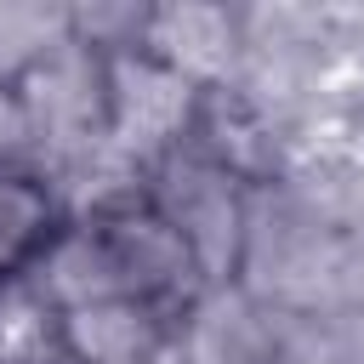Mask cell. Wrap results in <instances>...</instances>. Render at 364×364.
Listing matches in <instances>:
<instances>
[{"label":"cell","mask_w":364,"mask_h":364,"mask_svg":"<svg viewBox=\"0 0 364 364\" xmlns=\"http://www.w3.org/2000/svg\"><path fill=\"white\" fill-rule=\"evenodd\" d=\"M68 250H80V262H85V279L74 290L136 296V301L159 307L176 330H188V318L210 301V279H205L193 245L182 239V228L171 222V210L159 205V193L142 176L97 193L91 210H80Z\"/></svg>","instance_id":"obj_1"},{"label":"cell","mask_w":364,"mask_h":364,"mask_svg":"<svg viewBox=\"0 0 364 364\" xmlns=\"http://www.w3.org/2000/svg\"><path fill=\"white\" fill-rule=\"evenodd\" d=\"M136 176L159 193V205L171 210V222H176L182 239L193 245V256H199L210 290L233 284V279L245 273V250H250V205H256V193L239 188L228 171H216L210 159H199L188 142L159 148L154 159H142Z\"/></svg>","instance_id":"obj_2"},{"label":"cell","mask_w":364,"mask_h":364,"mask_svg":"<svg viewBox=\"0 0 364 364\" xmlns=\"http://www.w3.org/2000/svg\"><path fill=\"white\" fill-rule=\"evenodd\" d=\"M40 313V353L57 364H159L182 341L159 307L114 290H51Z\"/></svg>","instance_id":"obj_3"},{"label":"cell","mask_w":364,"mask_h":364,"mask_svg":"<svg viewBox=\"0 0 364 364\" xmlns=\"http://www.w3.org/2000/svg\"><path fill=\"white\" fill-rule=\"evenodd\" d=\"M74 222L80 210L63 199L57 176L28 154L0 148V301L51 273L74 239Z\"/></svg>","instance_id":"obj_4"},{"label":"cell","mask_w":364,"mask_h":364,"mask_svg":"<svg viewBox=\"0 0 364 364\" xmlns=\"http://www.w3.org/2000/svg\"><path fill=\"white\" fill-rule=\"evenodd\" d=\"M199 159H210L216 171H228L239 188L250 193H267L279 188L284 176V148H279V131L267 119V108L239 85V80H216V85H199L193 102H188V119H182V136Z\"/></svg>","instance_id":"obj_5"},{"label":"cell","mask_w":364,"mask_h":364,"mask_svg":"<svg viewBox=\"0 0 364 364\" xmlns=\"http://www.w3.org/2000/svg\"><path fill=\"white\" fill-rule=\"evenodd\" d=\"M6 364H57V358H46V353H23V358H6Z\"/></svg>","instance_id":"obj_6"}]
</instances>
